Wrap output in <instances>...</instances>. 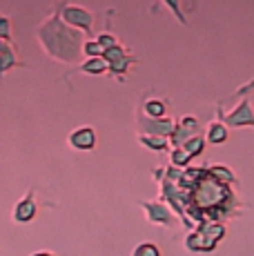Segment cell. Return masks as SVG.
Masks as SVG:
<instances>
[{"label":"cell","mask_w":254,"mask_h":256,"mask_svg":"<svg viewBox=\"0 0 254 256\" xmlns=\"http://www.w3.org/2000/svg\"><path fill=\"white\" fill-rule=\"evenodd\" d=\"M29 256H56V254L47 252V250H40V252H34V254H29Z\"/></svg>","instance_id":"cb8c5ba5"},{"label":"cell","mask_w":254,"mask_h":256,"mask_svg":"<svg viewBox=\"0 0 254 256\" xmlns=\"http://www.w3.org/2000/svg\"><path fill=\"white\" fill-rule=\"evenodd\" d=\"M36 38L47 56L60 62H76L87 42L80 29H72L60 18V14H54L38 24Z\"/></svg>","instance_id":"6da1fadb"},{"label":"cell","mask_w":254,"mask_h":256,"mask_svg":"<svg viewBox=\"0 0 254 256\" xmlns=\"http://www.w3.org/2000/svg\"><path fill=\"white\" fill-rule=\"evenodd\" d=\"M102 58H105L107 65H110V70H107V72H110L112 76H123L125 70H127V65H130V62H136V58L130 56L123 45H114V47L105 49Z\"/></svg>","instance_id":"8992f818"},{"label":"cell","mask_w":254,"mask_h":256,"mask_svg":"<svg viewBox=\"0 0 254 256\" xmlns=\"http://www.w3.org/2000/svg\"><path fill=\"white\" fill-rule=\"evenodd\" d=\"M105 70H110L105 58H87V60L78 67V72H82V74H102Z\"/></svg>","instance_id":"5bb4252c"},{"label":"cell","mask_w":254,"mask_h":256,"mask_svg":"<svg viewBox=\"0 0 254 256\" xmlns=\"http://www.w3.org/2000/svg\"><path fill=\"white\" fill-rule=\"evenodd\" d=\"M36 212H38V205H36V190H29L16 205H14V212H12V218L14 223L18 225H27L36 218Z\"/></svg>","instance_id":"52a82bcc"},{"label":"cell","mask_w":254,"mask_h":256,"mask_svg":"<svg viewBox=\"0 0 254 256\" xmlns=\"http://www.w3.org/2000/svg\"><path fill=\"white\" fill-rule=\"evenodd\" d=\"M60 18L65 20L70 27L74 29H80V32H90L92 29V12L85 7H78V4H62V12H60Z\"/></svg>","instance_id":"5b68a950"},{"label":"cell","mask_w":254,"mask_h":256,"mask_svg":"<svg viewBox=\"0 0 254 256\" xmlns=\"http://www.w3.org/2000/svg\"><path fill=\"white\" fill-rule=\"evenodd\" d=\"M192 158L194 156L190 154L185 147H174V150L170 152V160H172V165H176V167H185Z\"/></svg>","instance_id":"e0dca14e"},{"label":"cell","mask_w":254,"mask_h":256,"mask_svg":"<svg viewBox=\"0 0 254 256\" xmlns=\"http://www.w3.org/2000/svg\"><path fill=\"white\" fill-rule=\"evenodd\" d=\"M82 54H85L87 58H102V54H105V47H102L98 40H87L85 47H82Z\"/></svg>","instance_id":"d6986e66"},{"label":"cell","mask_w":254,"mask_h":256,"mask_svg":"<svg viewBox=\"0 0 254 256\" xmlns=\"http://www.w3.org/2000/svg\"><path fill=\"white\" fill-rule=\"evenodd\" d=\"M138 127L143 130V134L150 136H165V138H172L174 130H176V122L172 118H150V116H140L138 118Z\"/></svg>","instance_id":"ba28073f"},{"label":"cell","mask_w":254,"mask_h":256,"mask_svg":"<svg viewBox=\"0 0 254 256\" xmlns=\"http://www.w3.org/2000/svg\"><path fill=\"white\" fill-rule=\"evenodd\" d=\"M218 118L226 122L232 130H238V127H254V110H252V100L250 96H246L232 112H223V107L218 105Z\"/></svg>","instance_id":"3957f363"},{"label":"cell","mask_w":254,"mask_h":256,"mask_svg":"<svg viewBox=\"0 0 254 256\" xmlns=\"http://www.w3.org/2000/svg\"><path fill=\"white\" fill-rule=\"evenodd\" d=\"M140 208L145 212V218L150 225H163V228H172L176 225V214L168 208L165 200H143Z\"/></svg>","instance_id":"277c9868"},{"label":"cell","mask_w":254,"mask_h":256,"mask_svg":"<svg viewBox=\"0 0 254 256\" xmlns=\"http://www.w3.org/2000/svg\"><path fill=\"white\" fill-rule=\"evenodd\" d=\"M70 147H74L78 152H90L96 147V132L94 127H76L74 132L70 134Z\"/></svg>","instance_id":"30bf717a"},{"label":"cell","mask_w":254,"mask_h":256,"mask_svg":"<svg viewBox=\"0 0 254 256\" xmlns=\"http://www.w3.org/2000/svg\"><path fill=\"white\" fill-rule=\"evenodd\" d=\"M198 127H201V125H198V118L183 116L176 122V130H174V134H172V138H170V142H172L174 147H183L190 138L198 136Z\"/></svg>","instance_id":"9c48e42d"},{"label":"cell","mask_w":254,"mask_h":256,"mask_svg":"<svg viewBox=\"0 0 254 256\" xmlns=\"http://www.w3.org/2000/svg\"><path fill=\"white\" fill-rule=\"evenodd\" d=\"M208 170H210V174L218 180V183H223V185L234 183V174H232V170H230V167H226V165H212V167H208Z\"/></svg>","instance_id":"9a60e30c"},{"label":"cell","mask_w":254,"mask_h":256,"mask_svg":"<svg viewBox=\"0 0 254 256\" xmlns=\"http://www.w3.org/2000/svg\"><path fill=\"white\" fill-rule=\"evenodd\" d=\"M96 40H98L100 42V45L102 47H105V49H110V47H114V45H118V42H116V38L114 36H112V34H100V36L98 38H96Z\"/></svg>","instance_id":"603a6c76"},{"label":"cell","mask_w":254,"mask_h":256,"mask_svg":"<svg viewBox=\"0 0 254 256\" xmlns=\"http://www.w3.org/2000/svg\"><path fill=\"white\" fill-rule=\"evenodd\" d=\"M143 112H145V116H150V118H165V102L163 100H145Z\"/></svg>","instance_id":"ac0fdd59"},{"label":"cell","mask_w":254,"mask_h":256,"mask_svg":"<svg viewBox=\"0 0 254 256\" xmlns=\"http://www.w3.org/2000/svg\"><path fill=\"white\" fill-rule=\"evenodd\" d=\"M12 24H9V18L7 16H2L0 18V38H2L4 42H9V34H12Z\"/></svg>","instance_id":"7402d4cb"},{"label":"cell","mask_w":254,"mask_h":256,"mask_svg":"<svg viewBox=\"0 0 254 256\" xmlns=\"http://www.w3.org/2000/svg\"><path fill=\"white\" fill-rule=\"evenodd\" d=\"M138 142L143 147H148V150H152V152H168L170 145H172L170 138H165V136H150V134H140Z\"/></svg>","instance_id":"7c38bea8"},{"label":"cell","mask_w":254,"mask_h":256,"mask_svg":"<svg viewBox=\"0 0 254 256\" xmlns=\"http://www.w3.org/2000/svg\"><path fill=\"white\" fill-rule=\"evenodd\" d=\"M223 236H226V228H223L221 223H205V225H198L194 232L188 234L185 248L196 254L212 252V250H216L218 240H221Z\"/></svg>","instance_id":"7a4b0ae2"},{"label":"cell","mask_w":254,"mask_h":256,"mask_svg":"<svg viewBox=\"0 0 254 256\" xmlns=\"http://www.w3.org/2000/svg\"><path fill=\"white\" fill-rule=\"evenodd\" d=\"M228 125L223 120H214L208 125V130H205V140L212 142V145H221V142L228 140Z\"/></svg>","instance_id":"8fae6325"},{"label":"cell","mask_w":254,"mask_h":256,"mask_svg":"<svg viewBox=\"0 0 254 256\" xmlns=\"http://www.w3.org/2000/svg\"><path fill=\"white\" fill-rule=\"evenodd\" d=\"M14 65H20V62H18V58L14 56L12 45L2 40V42H0V72H2V74H7V72L14 67Z\"/></svg>","instance_id":"4fadbf2b"},{"label":"cell","mask_w":254,"mask_h":256,"mask_svg":"<svg viewBox=\"0 0 254 256\" xmlns=\"http://www.w3.org/2000/svg\"><path fill=\"white\" fill-rule=\"evenodd\" d=\"M183 147H185V150H188L192 156H198V154H203V150H205V138H203L201 134H198V136H194V138H190Z\"/></svg>","instance_id":"ffe728a7"},{"label":"cell","mask_w":254,"mask_h":256,"mask_svg":"<svg viewBox=\"0 0 254 256\" xmlns=\"http://www.w3.org/2000/svg\"><path fill=\"white\" fill-rule=\"evenodd\" d=\"M163 4L174 14V18H176L180 24H188V18H185L183 9H180V0H163Z\"/></svg>","instance_id":"44dd1931"},{"label":"cell","mask_w":254,"mask_h":256,"mask_svg":"<svg viewBox=\"0 0 254 256\" xmlns=\"http://www.w3.org/2000/svg\"><path fill=\"white\" fill-rule=\"evenodd\" d=\"M132 256H163L160 254V248L152 240H143L138 243L134 250H132Z\"/></svg>","instance_id":"2e32d148"}]
</instances>
